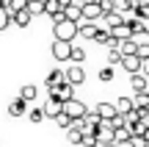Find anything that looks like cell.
<instances>
[{
  "instance_id": "1",
  "label": "cell",
  "mask_w": 149,
  "mask_h": 147,
  "mask_svg": "<svg viewBox=\"0 0 149 147\" xmlns=\"http://www.w3.org/2000/svg\"><path fill=\"white\" fill-rule=\"evenodd\" d=\"M53 33H55V39H58V42H74V36H77V25H74V22H69L64 17V20L61 22H55L53 25Z\"/></svg>"
},
{
  "instance_id": "2",
  "label": "cell",
  "mask_w": 149,
  "mask_h": 147,
  "mask_svg": "<svg viewBox=\"0 0 149 147\" xmlns=\"http://www.w3.org/2000/svg\"><path fill=\"white\" fill-rule=\"evenodd\" d=\"M86 111H88V108H86V103H80V100H74V97L64 103V114L69 117V120H83Z\"/></svg>"
},
{
  "instance_id": "3",
  "label": "cell",
  "mask_w": 149,
  "mask_h": 147,
  "mask_svg": "<svg viewBox=\"0 0 149 147\" xmlns=\"http://www.w3.org/2000/svg\"><path fill=\"white\" fill-rule=\"evenodd\" d=\"M94 139H97V147H108V144H113V128L108 125V122H102V120H100Z\"/></svg>"
},
{
  "instance_id": "4",
  "label": "cell",
  "mask_w": 149,
  "mask_h": 147,
  "mask_svg": "<svg viewBox=\"0 0 149 147\" xmlns=\"http://www.w3.org/2000/svg\"><path fill=\"white\" fill-rule=\"evenodd\" d=\"M66 72V83L69 86H80V83L86 81V72H83V64H72L69 70H64Z\"/></svg>"
},
{
  "instance_id": "5",
  "label": "cell",
  "mask_w": 149,
  "mask_h": 147,
  "mask_svg": "<svg viewBox=\"0 0 149 147\" xmlns=\"http://www.w3.org/2000/svg\"><path fill=\"white\" fill-rule=\"evenodd\" d=\"M47 92H50V97L61 100V103H66V100H72V97H74V86H69V83H61V86L47 89Z\"/></svg>"
},
{
  "instance_id": "6",
  "label": "cell",
  "mask_w": 149,
  "mask_h": 147,
  "mask_svg": "<svg viewBox=\"0 0 149 147\" xmlns=\"http://www.w3.org/2000/svg\"><path fill=\"white\" fill-rule=\"evenodd\" d=\"M94 114L100 117L102 122H111L113 117H119V111H116V106H113V103H100V106L94 108Z\"/></svg>"
},
{
  "instance_id": "7",
  "label": "cell",
  "mask_w": 149,
  "mask_h": 147,
  "mask_svg": "<svg viewBox=\"0 0 149 147\" xmlns=\"http://www.w3.org/2000/svg\"><path fill=\"white\" fill-rule=\"evenodd\" d=\"M42 111H44V117H58V114H64V103L61 100H55V97H47V103L42 106Z\"/></svg>"
},
{
  "instance_id": "8",
  "label": "cell",
  "mask_w": 149,
  "mask_h": 147,
  "mask_svg": "<svg viewBox=\"0 0 149 147\" xmlns=\"http://www.w3.org/2000/svg\"><path fill=\"white\" fill-rule=\"evenodd\" d=\"M80 8H83V20H86V22H91V20H97V17H102V8H100V3H97V0L83 3Z\"/></svg>"
},
{
  "instance_id": "9",
  "label": "cell",
  "mask_w": 149,
  "mask_h": 147,
  "mask_svg": "<svg viewBox=\"0 0 149 147\" xmlns=\"http://www.w3.org/2000/svg\"><path fill=\"white\" fill-rule=\"evenodd\" d=\"M69 53H72V44L69 42H58V39L53 42V56L58 61H69Z\"/></svg>"
},
{
  "instance_id": "10",
  "label": "cell",
  "mask_w": 149,
  "mask_h": 147,
  "mask_svg": "<svg viewBox=\"0 0 149 147\" xmlns=\"http://www.w3.org/2000/svg\"><path fill=\"white\" fill-rule=\"evenodd\" d=\"M119 64H122L130 75H138V70H141V58H138V56H122Z\"/></svg>"
},
{
  "instance_id": "11",
  "label": "cell",
  "mask_w": 149,
  "mask_h": 147,
  "mask_svg": "<svg viewBox=\"0 0 149 147\" xmlns=\"http://www.w3.org/2000/svg\"><path fill=\"white\" fill-rule=\"evenodd\" d=\"M61 83H66V72H64V70H50V75H47V89H55V86H61Z\"/></svg>"
},
{
  "instance_id": "12",
  "label": "cell",
  "mask_w": 149,
  "mask_h": 147,
  "mask_svg": "<svg viewBox=\"0 0 149 147\" xmlns=\"http://www.w3.org/2000/svg\"><path fill=\"white\" fill-rule=\"evenodd\" d=\"M8 17H11V22H14L17 28H28V25H31V20H33V17L28 14V8L25 11H14V14H8Z\"/></svg>"
},
{
  "instance_id": "13",
  "label": "cell",
  "mask_w": 149,
  "mask_h": 147,
  "mask_svg": "<svg viewBox=\"0 0 149 147\" xmlns=\"http://www.w3.org/2000/svg\"><path fill=\"white\" fill-rule=\"evenodd\" d=\"M133 108L135 111H149V92L133 94Z\"/></svg>"
},
{
  "instance_id": "14",
  "label": "cell",
  "mask_w": 149,
  "mask_h": 147,
  "mask_svg": "<svg viewBox=\"0 0 149 147\" xmlns=\"http://www.w3.org/2000/svg\"><path fill=\"white\" fill-rule=\"evenodd\" d=\"M119 53L122 56H135L138 53V42H135V39H127V42H119Z\"/></svg>"
},
{
  "instance_id": "15",
  "label": "cell",
  "mask_w": 149,
  "mask_h": 147,
  "mask_svg": "<svg viewBox=\"0 0 149 147\" xmlns=\"http://www.w3.org/2000/svg\"><path fill=\"white\" fill-rule=\"evenodd\" d=\"M64 17H66L69 22L77 25V22L83 20V8H80V6H66V8H64Z\"/></svg>"
},
{
  "instance_id": "16",
  "label": "cell",
  "mask_w": 149,
  "mask_h": 147,
  "mask_svg": "<svg viewBox=\"0 0 149 147\" xmlns=\"http://www.w3.org/2000/svg\"><path fill=\"white\" fill-rule=\"evenodd\" d=\"M36 94H39V89L33 86V83H28V86L19 89V100H22V103H31V100H36Z\"/></svg>"
},
{
  "instance_id": "17",
  "label": "cell",
  "mask_w": 149,
  "mask_h": 147,
  "mask_svg": "<svg viewBox=\"0 0 149 147\" xmlns=\"http://www.w3.org/2000/svg\"><path fill=\"white\" fill-rule=\"evenodd\" d=\"M130 86H133V92H135V94L149 92V89H146V78H144V75H130Z\"/></svg>"
},
{
  "instance_id": "18",
  "label": "cell",
  "mask_w": 149,
  "mask_h": 147,
  "mask_svg": "<svg viewBox=\"0 0 149 147\" xmlns=\"http://www.w3.org/2000/svg\"><path fill=\"white\" fill-rule=\"evenodd\" d=\"M113 106H116V111H119V114H127V111H133V97L122 94V97H119V100H116Z\"/></svg>"
},
{
  "instance_id": "19",
  "label": "cell",
  "mask_w": 149,
  "mask_h": 147,
  "mask_svg": "<svg viewBox=\"0 0 149 147\" xmlns=\"http://www.w3.org/2000/svg\"><path fill=\"white\" fill-rule=\"evenodd\" d=\"M25 103H22V100L19 97H17V100H11V103H8V117H22V114H25Z\"/></svg>"
},
{
  "instance_id": "20",
  "label": "cell",
  "mask_w": 149,
  "mask_h": 147,
  "mask_svg": "<svg viewBox=\"0 0 149 147\" xmlns=\"http://www.w3.org/2000/svg\"><path fill=\"white\" fill-rule=\"evenodd\" d=\"M6 3V11L8 14H14V11H25L28 8V0H3Z\"/></svg>"
},
{
  "instance_id": "21",
  "label": "cell",
  "mask_w": 149,
  "mask_h": 147,
  "mask_svg": "<svg viewBox=\"0 0 149 147\" xmlns=\"http://www.w3.org/2000/svg\"><path fill=\"white\" fill-rule=\"evenodd\" d=\"M102 17H105V22H108V31H113L116 25H122V22H124V17L116 14V11H108V14H102Z\"/></svg>"
},
{
  "instance_id": "22",
  "label": "cell",
  "mask_w": 149,
  "mask_h": 147,
  "mask_svg": "<svg viewBox=\"0 0 149 147\" xmlns=\"http://www.w3.org/2000/svg\"><path fill=\"white\" fill-rule=\"evenodd\" d=\"M97 31H100V28H97L94 22H83V25H77V33H83L86 39H94V36H97Z\"/></svg>"
},
{
  "instance_id": "23",
  "label": "cell",
  "mask_w": 149,
  "mask_h": 147,
  "mask_svg": "<svg viewBox=\"0 0 149 147\" xmlns=\"http://www.w3.org/2000/svg\"><path fill=\"white\" fill-rule=\"evenodd\" d=\"M69 61H72V64H83V61H86V50H83V47H77V44H72Z\"/></svg>"
},
{
  "instance_id": "24",
  "label": "cell",
  "mask_w": 149,
  "mask_h": 147,
  "mask_svg": "<svg viewBox=\"0 0 149 147\" xmlns=\"http://www.w3.org/2000/svg\"><path fill=\"white\" fill-rule=\"evenodd\" d=\"M28 14H31V17L44 14V0H28Z\"/></svg>"
},
{
  "instance_id": "25",
  "label": "cell",
  "mask_w": 149,
  "mask_h": 147,
  "mask_svg": "<svg viewBox=\"0 0 149 147\" xmlns=\"http://www.w3.org/2000/svg\"><path fill=\"white\" fill-rule=\"evenodd\" d=\"M28 120H31V122H36V125H39V122L44 120V111H42V108H31V111H28Z\"/></svg>"
},
{
  "instance_id": "26",
  "label": "cell",
  "mask_w": 149,
  "mask_h": 147,
  "mask_svg": "<svg viewBox=\"0 0 149 147\" xmlns=\"http://www.w3.org/2000/svg\"><path fill=\"white\" fill-rule=\"evenodd\" d=\"M61 11V6L55 3V0H50V3H44V14H50V17H55Z\"/></svg>"
},
{
  "instance_id": "27",
  "label": "cell",
  "mask_w": 149,
  "mask_h": 147,
  "mask_svg": "<svg viewBox=\"0 0 149 147\" xmlns=\"http://www.w3.org/2000/svg\"><path fill=\"white\" fill-rule=\"evenodd\" d=\"M135 56H138L141 61L149 58V42H138V53H135Z\"/></svg>"
},
{
  "instance_id": "28",
  "label": "cell",
  "mask_w": 149,
  "mask_h": 147,
  "mask_svg": "<svg viewBox=\"0 0 149 147\" xmlns=\"http://www.w3.org/2000/svg\"><path fill=\"white\" fill-rule=\"evenodd\" d=\"M119 61H122V53H119V50H108V67L119 64Z\"/></svg>"
},
{
  "instance_id": "29",
  "label": "cell",
  "mask_w": 149,
  "mask_h": 147,
  "mask_svg": "<svg viewBox=\"0 0 149 147\" xmlns=\"http://www.w3.org/2000/svg\"><path fill=\"white\" fill-rule=\"evenodd\" d=\"M8 25H11V17H8V11H6V8H0V31H6Z\"/></svg>"
},
{
  "instance_id": "30",
  "label": "cell",
  "mask_w": 149,
  "mask_h": 147,
  "mask_svg": "<svg viewBox=\"0 0 149 147\" xmlns=\"http://www.w3.org/2000/svg\"><path fill=\"white\" fill-rule=\"evenodd\" d=\"M100 81H113V67H102V70H100Z\"/></svg>"
},
{
  "instance_id": "31",
  "label": "cell",
  "mask_w": 149,
  "mask_h": 147,
  "mask_svg": "<svg viewBox=\"0 0 149 147\" xmlns=\"http://www.w3.org/2000/svg\"><path fill=\"white\" fill-rule=\"evenodd\" d=\"M55 122H58V128H64V131H66V128L72 125V120H69L66 114H58V117H55Z\"/></svg>"
},
{
  "instance_id": "32",
  "label": "cell",
  "mask_w": 149,
  "mask_h": 147,
  "mask_svg": "<svg viewBox=\"0 0 149 147\" xmlns=\"http://www.w3.org/2000/svg\"><path fill=\"white\" fill-rule=\"evenodd\" d=\"M138 75L149 78V58H144V61H141V70H138Z\"/></svg>"
},
{
  "instance_id": "33",
  "label": "cell",
  "mask_w": 149,
  "mask_h": 147,
  "mask_svg": "<svg viewBox=\"0 0 149 147\" xmlns=\"http://www.w3.org/2000/svg\"><path fill=\"white\" fill-rule=\"evenodd\" d=\"M138 33H149V20H138Z\"/></svg>"
},
{
  "instance_id": "34",
  "label": "cell",
  "mask_w": 149,
  "mask_h": 147,
  "mask_svg": "<svg viewBox=\"0 0 149 147\" xmlns=\"http://www.w3.org/2000/svg\"><path fill=\"white\" fill-rule=\"evenodd\" d=\"M141 122H144V125L149 128V111H141Z\"/></svg>"
},
{
  "instance_id": "35",
  "label": "cell",
  "mask_w": 149,
  "mask_h": 147,
  "mask_svg": "<svg viewBox=\"0 0 149 147\" xmlns=\"http://www.w3.org/2000/svg\"><path fill=\"white\" fill-rule=\"evenodd\" d=\"M116 147H133V144H130V142H122V144H116Z\"/></svg>"
},
{
  "instance_id": "36",
  "label": "cell",
  "mask_w": 149,
  "mask_h": 147,
  "mask_svg": "<svg viewBox=\"0 0 149 147\" xmlns=\"http://www.w3.org/2000/svg\"><path fill=\"white\" fill-rule=\"evenodd\" d=\"M138 3H141V6H146V8H149V0H138Z\"/></svg>"
},
{
  "instance_id": "37",
  "label": "cell",
  "mask_w": 149,
  "mask_h": 147,
  "mask_svg": "<svg viewBox=\"0 0 149 147\" xmlns=\"http://www.w3.org/2000/svg\"><path fill=\"white\" fill-rule=\"evenodd\" d=\"M0 8H6V3H3V0H0Z\"/></svg>"
},
{
  "instance_id": "38",
  "label": "cell",
  "mask_w": 149,
  "mask_h": 147,
  "mask_svg": "<svg viewBox=\"0 0 149 147\" xmlns=\"http://www.w3.org/2000/svg\"><path fill=\"white\" fill-rule=\"evenodd\" d=\"M108 147H116V144H108Z\"/></svg>"
},
{
  "instance_id": "39",
  "label": "cell",
  "mask_w": 149,
  "mask_h": 147,
  "mask_svg": "<svg viewBox=\"0 0 149 147\" xmlns=\"http://www.w3.org/2000/svg\"><path fill=\"white\" fill-rule=\"evenodd\" d=\"M97 3H100V0H97Z\"/></svg>"
}]
</instances>
